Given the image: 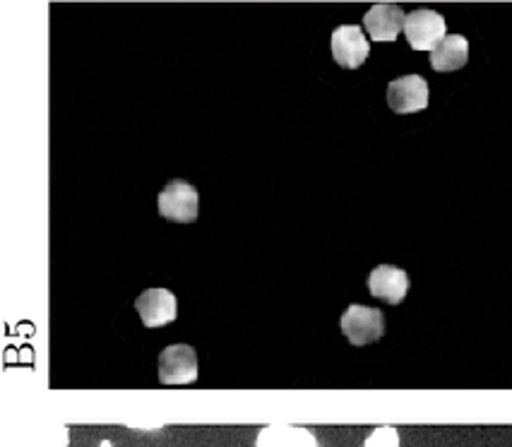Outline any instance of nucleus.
Wrapping results in <instances>:
<instances>
[{
	"mask_svg": "<svg viewBox=\"0 0 512 447\" xmlns=\"http://www.w3.org/2000/svg\"><path fill=\"white\" fill-rule=\"evenodd\" d=\"M99 447H116V445H113V443H111V440H101V443H99Z\"/></svg>",
	"mask_w": 512,
	"mask_h": 447,
	"instance_id": "ddd939ff",
	"label": "nucleus"
},
{
	"mask_svg": "<svg viewBox=\"0 0 512 447\" xmlns=\"http://www.w3.org/2000/svg\"><path fill=\"white\" fill-rule=\"evenodd\" d=\"M445 27V17L436 10H414L404 22V37L414 51H436L440 41L448 37Z\"/></svg>",
	"mask_w": 512,
	"mask_h": 447,
	"instance_id": "20e7f679",
	"label": "nucleus"
},
{
	"mask_svg": "<svg viewBox=\"0 0 512 447\" xmlns=\"http://www.w3.org/2000/svg\"><path fill=\"white\" fill-rule=\"evenodd\" d=\"M368 291L375 298H383L390 306H397V303L404 301L409 291L407 272L395 265H378L368 274Z\"/></svg>",
	"mask_w": 512,
	"mask_h": 447,
	"instance_id": "1a4fd4ad",
	"label": "nucleus"
},
{
	"mask_svg": "<svg viewBox=\"0 0 512 447\" xmlns=\"http://www.w3.org/2000/svg\"><path fill=\"white\" fill-rule=\"evenodd\" d=\"M363 447H400V433L395 426H378L368 435Z\"/></svg>",
	"mask_w": 512,
	"mask_h": 447,
	"instance_id": "f8f14e48",
	"label": "nucleus"
},
{
	"mask_svg": "<svg viewBox=\"0 0 512 447\" xmlns=\"http://www.w3.org/2000/svg\"><path fill=\"white\" fill-rule=\"evenodd\" d=\"M255 447H318V438L303 426L291 423H267L258 433Z\"/></svg>",
	"mask_w": 512,
	"mask_h": 447,
	"instance_id": "9d476101",
	"label": "nucleus"
},
{
	"mask_svg": "<svg viewBox=\"0 0 512 447\" xmlns=\"http://www.w3.org/2000/svg\"><path fill=\"white\" fill-rule=\"evenodd\" d=\"M469 61V41L462 34H448L436 51H431V68L436 73H455Z\"/></svg>",
	"mask_w": 512,
	"mask_h": 447,
	"instance_id": "9b49d317",
	"label": "nucleus"
},
{
	"mask_svg": "<svg viewBox=\"0 0 512 447\" xmlns=\"http://www.w3.org/2000/svg\"><path fill=\"white\" fill-rule=\"evenodd\" d=\"M388 104L395 113H416L428 106V82L421 75H404L388 85Z\"/></svg>",
	"mask_w": 512,
	"mask_h": 447,
	"instance_id": "0eeeda50",
	"label": "nucleus"
},
{
	"mask_svg": "<svg viewBox=\"0 0 512 447\" xmlns=\"http://www.w3.org/2000/svg\"><path fill=\"white\" fill-rule=\"evenodd\" d=\"M198 188L186 181H171L159 193V214L169 222L193 224L198 219Z\"/></svg>",
	"mask_w": 512,
	"mask_h": 447,
	"instance_id": "f03ea898",
	"label": "nucleus"
},
{
	"mask_svg": "<svg viewBox=\"0 0 512 447\" xmlns=\"http://www.w3.org/2000/svg\"><path fill=\"white\" fill-rule=\"evenodd\" d=\"M135 311L140 313L145 327H164L174 323L178 315L176 296L169 289H147L135 298Z\"/></svg>",
	"mask_w": 512,
	"mask_h": 447,
	"instance_id": "423d86ee",
	"label": "nucleus"
},
{
	"mask_svg": "<svg viewBox=\"0 0 512 447\" xmlns=\"http://www.w3.org/2000/svg\"><path fill=\"white\" fill-rule=\"evenodd\" d=\"M339 327H342L344 337H347L354 347H363V344L378 342V339L385 335V318L378 308L354 303V306H349L347 311L342 313Z\"/></svg>",
	"mask_w": 512,
	"mask_h": 447,
	"instance_id": "f257e3e1",
	"label": "nucleus"
},
{
	"mask_svg": "<svg viewBox=\"0 0 512 447\" xmlns=\"http://www.w3.org/2000/svg\"><path fill=\"white\" fill-rule=\"evenodd\" d=\"M404 22L407 15L395 3H378L363 15V27L373 41H395L404 32Z\"/></svg>",
	"mask_w": 512,
	"mask_h": 447,
	"instance_id": "6e6552de",
	"label": "nucleus"
},
{
	"mask_svg": "<svg viewBox=\"0 0 512 447\" xmlns=\"http://www.w3.org/2000/svg\"><path fill=\"white\" fill-rule=\"evenodd\" d=\"M368 53H371V44H368L361 27L344 25L332 32V56H335V63L339 68H361L366 63Z\"/></svg>",
	"mask_w": 512,
	"mask_h": 447,
	"instance_id": "39448f33",
	"label": "nucleus"
},
{
	"mask_svg": "<svg viewBox=\"0 0 512 447\" xmlns=\"http://www.w3.org/2000/svg\"><path fill=\"white\" fill-rule=\"evenodd\" d=\"M198 380V354L190 344H171L159 354V383L190 385Z\"/></svg>",
	"mask_w": 512,
	"mask_h": 447,
	"instance_id": "7ed1b4c3",
	"label": "nucleus"
}]
</instances>
